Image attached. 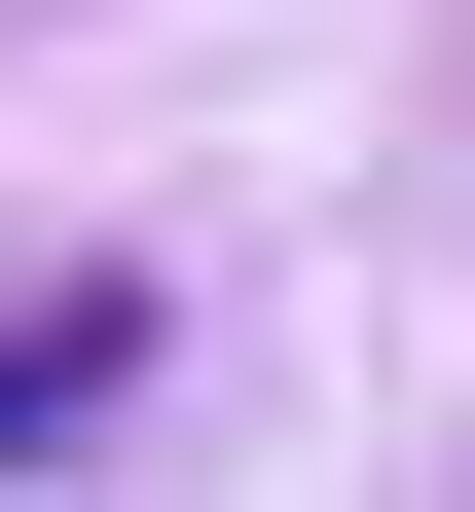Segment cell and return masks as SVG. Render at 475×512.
Segmentation results:
<instances>
[{"label": "cell", "mask_w": 475, "mask_h": 512, "mask_svg": "<svg viewBox=\"0 0 475 512\" xmlns=\"http://www.w3.org/2000/svg\"><path fill=\"white\" fill-rule=\"evenodd\" d=\"M110 366H147V330H110V293H37V330H0V439H110Z\"/></svg>", "instance_id": "obj_1"}]
</instances>
